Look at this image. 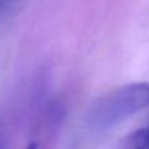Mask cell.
<instances>
[{"instance_id": "2", "label": "cell", "mask_w": 149, "mask_h": 149, "mask_svg": "<svg viewBox=\"0 0 149 149\" xmlns=\"http://www.w3.org/2000/svg\"><path fill=\"white\" fill-rule=\"evenodd\" d=\"M118 149H149V124L127 135L120 141Z\"/></svg>"}, {"instance_id": "3", "label": "cell", "mask_w": 149, "mask_h": 149, "mask_svg": "<svg viewBox=\"0 0 149 149\" xmlns=\"http://www.w3.org/2000/svg\"><path fill=\"white\" fill-rule=\"evenodd\" d=\"M24 149H36V144H29V145L25 146Z\"/></svg>"}, {"instance_id": "1", "label": "cell", "mask_w": 149, "mask_h": 149, "mask_svg": "<svg viewBox=\"0 0 149 149\" xmlns=\"http://www.w3.org/2000/svg\"><path fill=\"white\" fill-rule=\"evenodd\" d=\"M146 107H149V83H130L99 99L88 112L87 123L93 130L104 131Z\"/></svg>"}]
</instances>
